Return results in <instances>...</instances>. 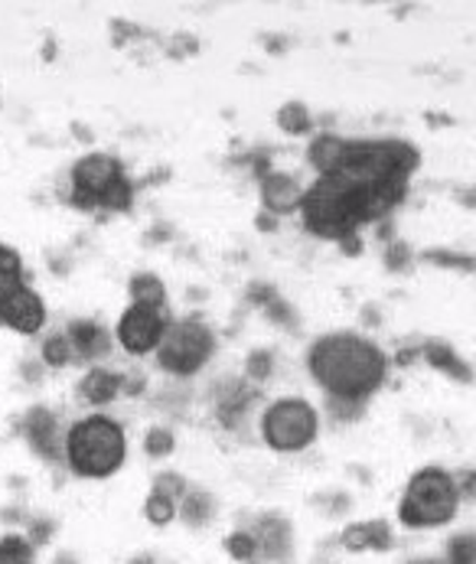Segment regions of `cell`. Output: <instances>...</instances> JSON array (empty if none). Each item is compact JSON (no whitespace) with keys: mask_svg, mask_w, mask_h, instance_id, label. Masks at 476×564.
<instances>
[{"mask_svg":"<svg viewBox=\"0 0 476 564\" xmlns=\"http://www.w3.org/2000/svg\"><path fill=\"white\" fill-rule=\"evenodd\" d=\"M311 376L329 399L366 402L386 379V356L363 336L329 333L311 346Z\"/></svg>","mask_w":476,"mask_h":564,"instance_id":"cell-1","label":"cell"},{"mask_svg":"<svg viewBox=\"0 0 476 564\" xmlns=\"http://www.w3.org/2000/svg\"><path fill=\"white\" fill-rule=\"evenodd\" d=\"M63 457L73 474L85 480H105L121 470L128 457V437L118 421L105 414H88L66 431Z\"/></svg>","mask_w":476,"mask_h":564,"instance_id":"cell-2","label":"cell"},{"mask_svg":"<svg viewBox=\"0 0 476 564\" xmlns=\"http://www.w3.org/2000/svg\"><path fill=\"white\" fill-rule=\"evenodd\" d=\"M301 213L314 236L339 239V242H346L366 223L356 193L346 189L336 176H320L317 183L304 193Z\"/></svg>","mask_w":476,"mask_h":564,"instance_id":"cell-3","label":"cell"},{"mask_svg":"<svg viewBox=\"0 0 476 564\" xmlns=\"http://www.w3.org/2000/svg\"><path fill=\"white\" fill-rule=\"evenodd\" d=\"M457 502H461V492L454 486V477L437 467H428L411 477V484L398 502V519L408 529L447 525L457 516Z\"/></svg>","mask_w":476,"mask_h":564,"instance_id":"cell-4","label":"cell"},{"mask_svg":"<svg viewBox=\"0 0 476 564\" xmlns=\"http://www.w3.org/2000/svg\"><path fill=\"white\" fill-rule=\"evenodd\" d=\"M73 189L82 206H101V209H128L131 206V183L121 170V163L108 154H88L73 166Z\"/></svg>","mask_w":476,"mask_h":564,"instance_id":"cell-5","label":"cell"},{"mask_svg":"<svg viewBox=\"0 0 476 564\" xmlns=\"http://www.w3.org/2000/svg\"><path fill=\"white\" fill-rule=\"evenodd\" d=\"M213 349H216V336L209 326L196 321L170 323L158 346V362L160 369L173 376H193L209 362Z\"/></svg>","mask_w":476,"mask_h":564,"instance_id":"cell-6","label":"cell"},{"mask_svg":"<svg viewBox=\"0 0 476 564\" xmlns=\"http://www.w3.org/2000/svg\"><path fill=\"white\" fill-rule=\"evenodd\" d=\"M317 411L304 399H281V402L271 404L261 417L264 441L281 454L304 451L317 437Z\"/></svg>","mask_w":476,"mask_h":564,"instance_id":"cell-7","label":"cell"},{"mask_svg":"<svg viewBox=\"0 0 476 564\" xmlns=\"http://www.w3.org/2000/svg\"><path fill=\"white\" fill-rule=\"evenodd\" d=\"M166 317H163V311H154V307H141V304H131L125 314H121V321H118V343L128 349V352H134V356H144V352H151V349H158L160 339H163V333H166Z\"/></svg>","mask_w":476,"mask_h":564,"instance_id":"cell-8","label":"cell"},{"mask_svg":"<svg viewBox=\"0 0 476 564\" xmlns=\"http://www.w3.org/2000/svg\"><path fill=\"white\" fill-rule=\"evenodd\" d=\"M43 323H46V304L33 288L23 284L20 291H13L10 297L0 301V326H10L13 333H23V336H33L43 329Z\"/></svg>","mask_w":476,"mask_h":564,"instance_id":"cell-9","label":"cell"},{"mask_svg":"<svg viewBox=\"0 0 476 564\" xmlns=\"http://www.w3.org/2000/svg\"><path fill=\"white\" fill-rule=\"evenodd\" d=\"M261 203L271 216H288L304 206V189L288 173H264L261 180Z\"/></svg>","mask_w":476,"mask_h":564,"instance_id":"cell-10","label":"cell"},{"mask_svg":"<svg viewBox=\"0 0 476 564\" xmlns=\"http://www.w3.org/2000/svg\"><path fill=\"white\" fill-rule=\"evenodd\" d=\"M343 545L349 552H369V549H392V532L386 522H359V525H349L343 532Z\"/></svg>","mask_w":476,"mask_h":564,"instance_id":"cell-11","label":"cell"},{"mask_svg":"<svg viewBox=\"0 0 476 564\" xmlns=\"http://www.w3.org/2000/svg\"><path fill=\"white\" fill-rule=\"evenodd\" d=\"M346 151H349V141H343V138H336V134H320V138H314L311 151H307V161L317 166L320 176H329V173L339 170Z\"/></svg>","mask_w":476,"mask_h":564,"instance_id":"cell-12","label":"cell"},{"mask_svg":"<svg viewBox=\"0 0 476 564\" xmlns=\"http://www.w3.org/2000/svg\"><path fill=\"white\" fill-rule=\"evenodd\" d=\"M66 336H69V343H73V352L82 356V359H91V356H105V352H108V336H105V329L95 326V323H73V326L66 329Z\"/></svg>","mask_w":476,"mask_h":564,"instance_id":"cell-13","label":"cell"},{"mask_svg":"<svg viewBox=\"0 0 476 564\" xmlns=\"http://www.w3.org/2000/svg\"><path fill=\"white\" fill-rule=\"evenodd\" d=\"M424 359H428L434 369H441V372H447V376H454V379H461V382H470V379H474V369H470L451 346H444V343H424Z\"/></svg>","mask_w":476,"mask_h":564,"instance_id":"cell-14","label":"cell"},{"mask_svg":"<svg viewBox=\"0 0 476 564\" xmlns=\"http://www.w3.org/2000/svg\"><path fill=\"white\" fill-rule=\"evenodd\" d=\"M121 392V379L115 372H105V369H91L85 379H82V399L91 404H108L115 395Z\"/></svg>","mask_w":476,"mask_h":564,"instance_id":"cell-15","label":"cell"},{"mask_svg":"<svg viewBox=\"0 0 476 564\" xmlns=\"http://www.w3.org/2000/svg\"><path fill=\"white\" fill-rule=\"evenodd\" d=\"M128 291H131V301L141 304V307L163 311V304H166V288H163V281H160L158 274H134Z\"/></svg>","mask_w":476,"mask_h":564,"instance_id":"cell-16","label":"cell"},{"mask_svg":"<svg viewBox=\"0 0 476 564\" xmlns=\"http://www.w3.org/2000/svg\"><path fill=\"white\" fill-rule=\"evenodd\" d=\"M26 281H23V258L17 248L10 245H0V301L10 297L13 291H20Z\"/></svg>","mask_w":476,"mask_h":564,"instance_id":"cell-17","label":"cell"},{"mask_svg":"<svg viewBox=\"0 0 476 564\" xmlns=\"http://www.w3.org/2000/svg\"><path fill=\"white\" fill-rule=\"evenodd\" d=\"M176 499L173 496H166V492H160L154 489L151 496H148V506H144V516L154 522V525H166V522H173L176 519Z\"/></svg>","mask_w":476,"mask_h":564,"instance_id":"cell-18","label":"cell"},{"mask_svg":"<svg viewBox=\"0 0 476 564\" xmlns=\"http://www.w3.org/2000/svg\"><path fill=\"white\" fill-rule=\"evenodd\" d=\"M278 124H281L288 134H304V131H311V111H307L301 101H288V105L278 111Z\"/></svg>","mask_w":476,"mask_h":564,"instance_id":"cell-19","label":"cell"},{"mask_svg":"<svg viewBox=\"0 0 476 564\" xmlns=\"http://www.w3.org/2000/svg\"><path fill=\"white\" fill-rule=\"evenodd\" d=\"M73 343H69V336L66 333H60V336H50L46 339V346H43V359L50 362V366H66V362H73Z\"/></svg>","mask_w":476,"mask_h":564,"instance_id":"cell-20","label":"cell"},{"mask_svg":"<svg viewBox=\"0 0 476 564\" xmlns=\"http://www.w3.org/2000/svg\"><path fill=\"white\" fill-rule=\"evenodd\" d=\"M424 261H431V264H441V268L476 271V258H470V254H457V251H444V248H437V251H424Z\"/></svg>","mask_w":476,"mask_h":564,"instance_id":"cell-21","label":"cell"},{"mask_svg":"<svg viewBox=\"0 0 476 564\" xmlns=\"http://www.w3.org/2000/svg\"><path fill=\"white\" fill-rule=\"evenodd\" d=\"M180 512H183V519H186L190 525H203V522L209 519V496H203V492L186 496Z\"/></svg>","mask_w":476,"mask_h":564,"instance_id":"cell-22","label":"cell"},{"mask_svg":"<svg viewBox=\"0 0 476 564\" xmlns=\"http://www.w3.org/2000/svg\"><path fill=\"white\" fill-rule=\"evenodd\" d=\"M255 549H258V539L248 535V532H236V535L229 539V552L236 555L238 562H248V558L255 555Z\"/></svg>","mask_w":476,"mask_h":564,"instance_id":"cell-23","label":"cell"},{"mask_svg":"<svg viewBox=\"0 0 476 564\" xmlns=\"http://www.w3.org/2000/svg\"><path fill=\"white\" fill-rule=\"evenodd\" d=\"M144 447H148V454H151V457H163V454H170V451H173V434H170V431H163V427H158V431H151V434H148Z\"/></svg>","mask_w":476,"mask_h":564,"instance_id":"cell-24","label":"cell"},{"mask_svg":"<svg viewBox=\"0 0 476 564\" xmlns=\"http://www.w3.org/2000/svg\"><path fill=\"white\" fill-rule=\"evenodd\" d=\"M268 369H271L268 352H255V356L248 359V372H251V379H264V376H268Z\"/></svg>","mask_w":476,"mask_h":564,"instance_id":"cell-25","label":"cell"},{"mask_svg":"<svg viewBox=\"0 0 476 564\" xmlns=\"http://www.w3.org/2000/svg\"><path fill=\"white\" fill-rule=\"evenodd\" d=\"M389 268H408V261H411V251H408V245H389Z\"/></svg>","mask_w":476,"mask_h":564,"instance_id":"cell-26","label":"cell"},{"mask_svg":"<svg viewBox=\"0 0 476 564\" xmlns=\"http://www.w3.org/2000/svg\"><path fill=\"white\" fill-rule=\"evenodd\" d=\"M454 486H457V492H461V496H470V499H476V470H467V474L454 477Z\"/></svg>","mask_w":476,"mask_h":564,"instance_id":"cell-27","label":"cell"},{"mask_svg":"<svg viewBox=\"0 0 476 564\" xmlns=\"http://www.w3.org/2000/svg\"><path fill=\"white\" fill-rule=\"evenodd\" d=\"M464 203H467V206H476V186H474V189H467V193H464Z\"/></svg>","mask_w":476,"mask_h":564,"instance_id":"cell-28","label":"cell"}]
</instances>
